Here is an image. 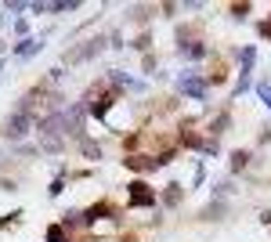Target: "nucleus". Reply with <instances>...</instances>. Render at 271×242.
Segmentation results:
<instances>
[{
    "label": "nucleus",
    "instance_id": "nucleus-10",
    "mask_svg": "<svg viewBox=\"0 0 271 242\" xmlns=\"http://www.w3.org/2000/svg\"><path fill=\"white\" fill-rule=\"evenodd\" d=\"M261 33H264V37L271 40V22H264V26H261Z\"/></svg>",
    "mask_w": 271,
    "mask_h": 242
},
{
    "label": "nucleus",
    "instance_id": "nucleus-3",
    "mask_svg": "<svg viewBox=\"0 0 271 242\" xmlns=\"http://www.w3.org/2000/svg\"><path fill=\"white\" fill-rule=\"evenodd\" d=\"M181 90H184V94H192V98H203L206 94V83H203V80H195L192 73H184L181 76Z\"/></svg>",
    "mask_w": 271,
    "mask_h": 242
},
{
    "label": "nucleus",
    "instance_id": "nucleus-6",
    "mask_svg": "<svg viewBox=\"0 0 271 242\" xmlns=\"http://www.w3.org/2000/svg\"><path fill=\"white\" fill-rule=\"evenodd\" d=\"M109 105H112V98H98V101L90 105V112H94V116H105V112H109Z\"/></svg>",
    "mask_w": 271,
    "mask_h": 242
},
{
    "label": "nucleus",
    "instance_id": "nucleus-7",
    "mask_svg": "<svg viewBox=\"0 0 271 242\" xmlns=\"http://www.w3.org/2000/svg\"><path fill=\"white\" fill-rule=\"evenodd\" d=\"M246 163H250V156H246V152H235L231 156V170H242Z\"/></svg>",
    "mask_w": 271,
    "mask_h": 242
},
{
    "label": "nucleus",
    "instance_id": "nucleus-4",
    "mask_svg": "<svg viewBox=\"0 0 271 242\" xmlns=\"http://www.w3.org/2000/svg\"><path fill=\"white\" fill-rule=\"evenodd\" d=\"M40 47H44L40 40H22L18 47H15V54H22V58H26V54H33V51H40Z\"/></svg>",
    "mask_w": 271,
    "mask_h": 242
},
{
    "label": "nucleus",
    "instance_id": "nucleus-9",
    "mask_svg": "<svg viewBox=\"0 0 271 242\" xmlns=\"http://www.w3.org/2000/svg\"><path fill=\"white\" fill-rule=\"evenodd\" d=\"M257 90H261V98H264V101H268V109H271V90H268V87H264V83H261V87H257Z\"/></svg>",
    "mask_w": 271,
    "mask_h": 242
},
{
    "label": "nucleus",
    "instance_id": "nucleus-8",
    "mask_svg": "<svg viewBox=\"0 0 271 242\" xmlns=\"http://www.w3.org/2000/svg\"><path fill=\"white\" fill-rule=\"evenodd\" d=\"M47 239H51V242H65V235H62V228H51V232H47Z\"/></svg>",
    "mask_w": 271,
    "mask_h": 242
},
{
    "label": "nucleus",
    "instance_id": "nucleus-2",
    "mask_svg": "<svg viewBox=\"0 0 271 242\" xmlns=\"http://www.w3.org/2000/svg\"><path fill=\"white\" fill-rule=\"evenodd\" d=\"M29 123H33V116H29L26 109H18L15 116L7 120V137H22V134H26V126H29Z\"/></svg>",
    "mask_w": 271,
    "mask_h": 242
},
{
    "label": "nucleus",
    "instance_id": "nucleus-5",
    "mask_svg": "<svg viewBox=\"0 0 271 242\" xmlns=\"http://www.w3.org/2000/svg\"><path fill=\"white\" fill-rule=\"evenodd\" d=\"M181 54H188V58H203L206 47L203 43H181Z\"/></svg>",
    "mask_w": 271,
    "mask_h": 242
},
{
    "label": "nucleus",
    "instance_id": "nucleus-1",
    "mask_svg": "<svg viewBox=\"0 0 271 242\" xmlns=\"http://www.w3.org/2000/svg\"><path fill=\"white\" fill-rule=\"evenodd\" d=\"M131 206H156V192H148V184L134 181L131 184Z\"/></svg>",
    "mask_w": 271,
    "mask_h": 242
}]
</instances>
